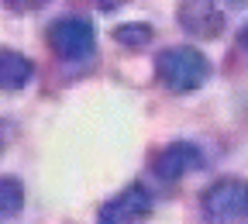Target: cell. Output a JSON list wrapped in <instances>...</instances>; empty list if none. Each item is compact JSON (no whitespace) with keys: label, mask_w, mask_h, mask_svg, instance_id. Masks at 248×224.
<instances>
[{"label":"cell","mask_w":248,"mask_h":224,"mask_svg":"<svg viewBox=\"0 0 248 224\" xmlns=\"http://www.w3.org/2000/svg\"><path fill=\"white\" fill-rule=\"evenodd\" d=\"M45 38H48L52 55L62 59V62H83L97 52V28H93V21H86L79 14L52 21Z\"/></svg>","instance_id":"cell-3"},{"label":"cell","mask_w":248,"mask_h":224,"mask_svg":"<svg viewBox=\"0 0 248 224\" xmlns=\"http://www.w3.org/2000/svg\"><path fill=\"white\" fill-rule=\"evenodd\" d=\"M200 214L207 224H248V179H214L200 197Z\"/></svg>","instance_id":"cell-2"},{"label":"cell","mask_w":248,"mask_h":224,"mask_svg":"<svg viewBox=\"0 0 248 224\" xmlns=\"http://www.w3.org/2000/svg\"><path fill=\"white\" fill-rule=\"evenodd\" d=\"M231 7H248V0H228Z\"/></svg>","instance_id":"cell-12"},{"label":"cell","mask_w":248,"mask_h":224,"mask_svg":"<svg viewBox=\"0 0 248 224\" xmlns=\"http://www.w3.org/2000/svg\"><path fill=\"white\" fill-rule=\"evenodd\" d=\"M155 76L169 93H193L210 80V62L193 45H169L155 55Z\"/></svg>","instance_id":"cell-1"},{"label":"cell","mask_w":248,"mask_h":224,"mask_svg":"<svg viewBox=\"0 0 248 224\" xmlns=\"http://www.w3.org/2000/svg\"><path fill=\"white\" fill-rule=\"evenodd\" d=\"M238 42H241V45H245V48H248V24H245V28H241V31H238Z\"/></svg>","instance_id":"cell-11"},{"label":"cell","mask_w":248,"mask_h":224,"mask_svg":"<svg viewBox=\"0 0 248 224\" xmlns=\"http://www.w3.org/2000/svg\"><path fill=\"white\" fill-rule=\"evenodd\" d=\"M4 4H7L11 11H17V14H28V11H42L48 0H4Z\"/></svg>","instance_id":"cell-10"},{"label":"cell","mask_w":248,"mask_h":224,"mask_svg":"<svg viewBox=\"0 0 248 224\" xmlns=\"http://www.w3.org/2000/svg\"><path fill=\"white\" fill-rule=\"evenodd\" d=\"M24 207V186L14 176H0V214H17Z\"/></svg>","instance_id":"cell-9"},{"label":"cell","mask_w":248,"mask_h":224,"mask_svg":"<svg viewBox=\"0 0 248 224\" xmlns=\"http://www.w3.org/2000/svg\"><path fill=\"white\" fill-rule=\"evenodd\" d=\"M179 28L190 38L214 42L224 31V7L221 0H179Z\"/></svg>","instance_id":"cell-5"},{"label":"cell","mask_w":248,"mask_h":224,"mask_svg":"<svg viewBox=\"0 0 248 224\" xmlns=\"http://www.w3.org/2000/svg\"><path fill=\"white\" fill-rule=\"evenodd\" d=\"M200 166H203L200 145H197V142H186V138L166 145L162 152H155V159H152V173L159 176V179H166V183L183 179L186 173H193V169H200Z\"/></svg>","instance_id":"cell-6"},{"label":"cell","mask_w":248,"mask_h":224,"mask_svg":"<svg viewBox=\"0 0 248 224\" xmlns=\"http://www.w3.org/2000/svg\"><path fill=\"white\" fill-rule=\"evenodd\" d=\"M148 214H152V193L141 183H131L121 193H114L110 200L100 204L97 221L100 224H141Z\"/></svg>","instance_id":"cell-4"},{"label":"cell","mask_w":248,"mask_h":224,"mask_svg":"<svg viewBox=\"0 0 248 224\" xmlns=\"http://www.w3.org/2000/svg\"><path fill=\"white\" fill-rule=\"evenodd\" d=\"M35 76V62L24 52L14 48H0V90H21Z\"/></svg>","instance_id":"cell-7"},{"label":"cell","mask_w":248,"mask_h":224,"mask_svg":"<svg viewBox=\"0 0 248 224\" xmlns=\"http://www.w3.org/2000/svg\"><path fill=\"white\" fill-rule=\"evenodd\" d=\"M155 38V28L145 21H128V24H117L114 28V42L124 48H145Z\"/></svg>","instance_id":"cell-8"}]
</instances>
